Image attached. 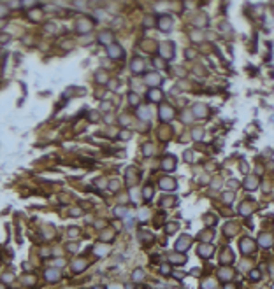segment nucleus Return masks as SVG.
<instances>
[{
  "label": "nucleus",
  "mask_w": 274,
  "mask_h": 289,
  "mask_svg": "<svg viewBox=\"0 0 274 289\" xmlns=\"http://www.w3.org/2000/svg\"><path fill=\"white\" fill-rule=\"evenodd\" d=\"M68 235H71V237H76V235H77V228H71V230H68Z\"/></svg>",
  "instance_id": "nucleus-43"
},
{
  "label": "nucleus",
  "mask_w": 274,
  "mask_h": 289,
  "mask_svg": "<svg viewBox=\"0 0 274 289\" xmlns=\"http://www.w3.org/2000/svg\"><path fill=\"white\" fill-rule=\"evenodd\" d=\"M160 272H162L164 275H169V273H171V268H169V265H162V266H160Z\"/></svg>",
  "instance_id": "nucleus-32"
},
{
  "label": "nucleus",
  "mask_w": 274,
  "mask_h": 289,
  "mask_svg": "<svg viewBox=\"0 0 274 289\" xmlns=\"http://www.w3.org/2000/svg\"><path fill=\"white\" fill-rule=\"evenodd\" d=\"M202 135H204V131H202V130H199V128H197V130H193V139H195V140H200V139H202Z\"/></svg>",
  "instance_id": "nucleus-29"
},
{
  "label": "nucleus",
  "mask_w": 274,
  "mask_h": 289,
  "mask_svg": "<svg viewBox=\"0 0 274 289\" xmlns=\"http://www.w3.org/2000/svg\"><path fill=\"white\" fill-rule=\"evenodd\" d=\"M162 203H164L165 207H169V203H174V200H172V198H165V200H164Z\"/></svg>",
  "instance_id": "nucleus-41"
},
{
  "label": "nucleus",
  "mask_w": 274,
  "mask_h": 289,
  "mask_svg": "<svg viewBox=\"0 0 274 289\" xmlns=\"http://www.w3.org/2000/svg\"><path fill=\"white\" fill-rule=\"evenodd\" d=\"M132 280H134V282H141V280H144V270H142V268H135L134 273H132Z\"/></svg>",
  "instance_id": "nucleus-15"
},
{
  "label": "nucleus",
  "mask_w": 274,
  "mask_h": 289,
  "mask_svg": "<svg viewBox=\"0 0 274 289\" xmlns=\"http://www.w3.org/2000/svg\"><path fill=\"white\" fill-rule=\"evenodd\" d=\"M142 152L146 154V156H151V154H153V146H151V144H146V146L142 147Z\"/></svg>",
  "instance_id": "nucleus-26"
},
{
  "label": "nucleus",
  "mask_w": 274,
  "mask_h": 289,
  "mask_svg": "<svg viewBox=\"0 0 274 289\" xmlns=\"http://www.w3.org/2000/svg\"><path fill=\"white\" fill-rule=\"evenodd\" d=\"M160 54H162L164 58H172L174 56V46L169 44V42L160 44Z\"/></svg>",
  "instance_id": "nucleus-6"
},
{
  "label": "nucleus",
  "mask_w": 274,
  "mask_h": 289,
  "mask_svg": "<svg viewBox=\"0 0 274 289\" xmlns=\"http://www.w3.org/2000/svg\"><path fill=\"white\" fill-rule=\"evenodd\" d=\"M97 77H99L97 81H100V82H107V75H105V74H100V72H99Z\"/></svg>",
  "instance_id": "nucleus-38"
},
{
  "label": "nucleus",
  "mask_w": 274,
  "mask_h": 289,
  "mask_svg": "<svg viewBox=\"0 0 274 289\" xmlns=\"http://www.w3.org/2000/svg\"><path fill=\"white\" fill-rule=\"evenodd\" d=\"M144 82H146L148 86H158V84H162V77L153 72V74H148V75H146Z\"/></svg>",
  "instance_id": "nucleus-7"
},
{
  "label": "nucleus",
  "mask_w": 274,
  "mask_h": 289,
  "mask_svg": "<svg viewBox=\"0 0 274 289\" xmlns=\"http://www.w3.org/2000/svg\"><path fill=\"white\" fill-rule=\"evenodd\" d=\"M90 28H91V25H90V21H86V19L79 21V25H77V30H79V32H88Z\"/></svg>",
  "instance_id": "nucleus-22"
},
{
  "label": "nucleus",
  "mask_w": 274,
  "mask_h": 289,
  "mask_svg": "<svg viewBox=\"0 0 274 289\" xmlns=\"http://www.w3.org/2000/svg\"><path fill=\"white\" fill-rule=\"evenodd\" d=\"M125 289H134V286H130V284H127V286H125Z\"/></svg>",
  "instance_id": "nucleus-48"
},
{
  "label": "nucleus",
  "mask_w": 274,
  "mask_h": 289,
  "mask_svg": "<svg viewBox=\"0 0 274 289\" xmlns=\"http://www.w3.org/2000/svg\"><path fill=\"white\" fill-rule=\"evenodd\" d=\"M239 245H241V252L242 254H249V252H253V249H255V242L251 240V238H242Z\"/></svg>",
  "instance_id": "nucleus-3"
},
{
  "label": "nucleus",
  "mask_w": 274,
  "mask_h": 289,
  "mask_svg": "<svg viewBox=\"0 0 274 289\" xmlns=\"http://www.w3.org/2000/svg\"><path fill=\"white\" fill-rule=\"evenodd\" d=\"M199 256H202V258H209L213 252H214V247L213 245H209V243H204V245H200L199 247Z\"/></svg>",
  "instance_id": "nucleus-9"
},
{
  "label": "nucleus",
  "mask_w": 274,
  "mask_h": 289,
  "mask_svg": "<svg viewBox=\"0 0 274 289\" xmlns=\"http://www.w3.org/2000/svg\"><path fill=\"white\" fill-rule=\"evenodd\" d=\"M162 168L167 170V172L174 170V168H176V158H174V156H167V158H164V161H162Z\"/></svg>",
  "instance_id": "nucleus-11"
},
{
  "label": "nucleus",
  "mask_w": 274,
  "mask_h": 289,
  "mask_svg": "<svg viewBox=\"0 0 274 289\" xmlns=\"http://www.w3.org/2000/svg\"><path fill=\"white\" fill-rule=\"evenodd\" d=\"M118 186H120V184H118V181H112V182L109 184V188H111V189H118Z\"/></svg>",
  "instance_id": "nucleus-42"
},
{
  "label": "nucleus",
  "mask_w": 274,
  "mask_h": 289,
  "mask_svg": "<svg viewBox=\"0 0 274 289\" xmlns=\"http://www.w3.org/2000/svg\"><path fill=\"white\" fill-rule=\"evenodd\" d=\"M130 69H132L134 74H141V72L144 70V61H142L141 58H134V61H132V65H130Z\"/></svg>",
  "instance_id": "nucleus-8"
},
{
  "label": "nucleus",
  "mask_w": 274,
  "mask_h": 289,
  "mask_svg": "<svg viewBox=\"0 0 274 289\" xmlns=\"http://www.w3.org/2000/svg\"><path fill=\"white\" fill-rule=\"evenodd\" d=\"M127 212V209L125 207H118V209H114V214H116V216H123Z\"/></svg>",
  "instance_id": "nucleus-35"
},
{
  "label": "nucleus",
  "mask_w": 274,
  "mask_h": 289,
  "mask_svg": "<svg viewBox=\"0 0 274 289\" xmlns=\"http://www.w3.org/2000/svg\"><path fill=\"white\" fill-rule=\"evenodd\" d=\"M104 238H105V240H111V238H112V231H105Z\"/></svg>",
  "instance_id": "nucleus-45"
},
{
  "label": "nucleus",
  "mask_w": 274,
  "mask_h": 289,
  "mask_svg": "<svg viewBox=\"0 0 274 289\" xmlns=\"http://www.w3.org/2000/svg\"><path fill=\"white\" fill-rule=\"evenodd\" d=\"M232 259H234V254L230 252V251H225L223 252V256H221V263H232Z\"/></svg>",
  "instance_id": "nucleus-23"
},
{
  "label": "nucleus",
  "mask_w": 274,
  "mask_h": 289,
  "mask_svg": "<svg viewBox=\"0 0 274 289\" xmlns=\"http://www.w3.org/2000/svg\"><path fill=\"white\" fill-rule=\"evenodd\" d=\"M107 247H104V245H95V249H93V252L97 254V256H105L107 254Z\"/></svg>",
  "instance_id": "nucleus-24"
},
{
  "label": "nucleus",
  "mask_w": 274,
  "mask_h": 289,
  "mask_svg": "<svg viewBox=\"0 0 274 289\" xmlns=\"http://www.w3.org/2000/svg\"><path fill=\"white\" fill-rule=\"evenodd\" d=\"M190 243H192V238L186 237V235H183V237L176 242V251H177V252H185V251H188Z\"/></svg>",
  "instance_id": "nucleus-2"
},
{
  "label": "nucleus",
  "mask_w": 274,
  "mask_h": 289,
  "mask_svg": "<svg viewBox=\"0 0 274 289\" xmlns=\"http://www.w3.org/2000/svg\"><path fill=\"white\" fill-rule=\"evenodd\" d=\"M218 277H220L223 282L232 280V279H234V270H232V268H221V270L218 272Z\"/></svg>",
  "instance_id": "nucleus-10"
},
{
  "label": "nucleus",
  "mask_w": 274,
  "mask_h": 289,
  "mask_svg": "<svg viewBox=\"0 0 274 289\" xmlns=\"http://www.w3.org/2000/svg\"><path fill=\"white\" fill-rule=\"evenodd\" d=\"M153 237L151 235H141V242H151Z\"/></svg>",
  "instance_id": "nucleus-39"
},
{
  "label": "nucleus",
  "mask_w": 274,
  "mask_h": 289,
  "mask_svg": "<svg viewBox=\"0 0 274 289\" xmlns=\"http://www.w3.org/2000/svg\"><path fill=\"white\" fill-rule=\"evenodd\" d=\"M171 263H172V265H183V263H185V256L172 254V256H171Z\"/></svg>",
  "instance_id": "nucleus-21"
},
{
  "label": "nucleus",
  "mask_w": 274,
  "mask_h": 289,
  "mask_svg": "<svg viewBox=\"0 0 274 289\" xmlns=\"http://www.w3.org/2000/svg\"><path fill=\"white\" fill-rule=\"evenodd\" d=\"M144 27H146V28H149V27H153V18H149V16L146 18V23H144Z\"/></svg>",
  "instance_id": "nucleus-40"
},
{
  "label": "nucleus",
  "mask_w": 274,
  "mask_h": 289,
  "mask_svg": "<svg viewBox=\"0 0 274 289\" xmlns=\"http://www.w3.org/2000/svg\"><path fill=\"white\" fill-rule=\"evenodd\" d=\"M258 243H260L262 247H269L271 243H272V237H271V235H260Z\"/></svg>",
  "instance_id": "nucleus-17"
},
{
  "label": "nucleus",
  "mask_w": 274,
  "mask_h": 289,
  "mask_svg": "<svg viewBox=\"0 0 274 289\" xmlns=\"http://www.w3.org/2000/svg\"><path fill=\"white\" fill-rule=\"evenodd\" d=\"M185 160H188V161H192V152H185Z\"/></svg>",
  "instance_id": "nucleus-47"
},
{
  "label": "nucleus",
  "mask_w": 274,
  "mask_h": 289,
  "mask_svg": "<svg viewBox=\"0 0 274 289\" xmlns=\"http://www.w3.org/2000/svg\"><path fill=\"white\" fill-rule=\"evenodd\" d=\"M107 54L112 60H121L125 56V51H123L121 46H118V44H111V46L107 48Z\"/></svg>",
  "instance_id": "nucleus-1"
},
{
  "label": "nucleus",
  "mask_w": 274,
  "mask_h": 289,
  "mask_svg": "<svg viewBox=\"0 0 274 289\" xmlns=\"http://www.w3.org/2000/svg\"><path fill=\"white\" fill-rule=\"evenodd\" d=\"M225 289H236L234 286H225Z\"/></svg>",
  "instance_id": "nucleus-49"
},
{
  "label": "nucleus",
  "mask_w": 274,
  "mask_h": 289,
  "mask_svg": "<svg viewBox=\"0 0 274 289\" xmlns=\"http://www.w3.org/2000/svg\"><path fill=\"white\" fill-rule=\"evenodd\" d=\"M86 266H88V261L86 259H76L74 263H72V272H76V273H79V272H83L84 268H86Z\"/></svg>",
  "instance_id": "nucleus-12"
},
{
  "label": "nucleus",
  "mask_w": 274,
  "mask_h": 289,
  "mask_svg": "<svg viewBox=\"0 0 274 289\" xmlns=\"http://www.w3.org/2000/svg\"><path fill=\"white\" fill-rule=\"evenodd\" d=\"M249 277H251V279H253V280H258V279H260V272H257V270H253V272H251V273H249Z\"/></svg>",
  "instance_id": "nucleus-36"
},
{
  "label": "nucleus",
  "mask_w": 274,
  "mask_h": 289,
  "mask_svg": "<svg viewBox=\"0 0 274 289\" xmlns=\"http://www.w3.org/2000/svg\"><path fill=\"white\" fill-rule=\"evenodd\" d=\"M68 251H77V245L76 243H71V245H68Z\"/></svg>",
  "instance_id": "nucleus-46"
},
{
  "label": "nucleus",
  "mask_w": 274,
  "mask_h": 289,
  "mask_svg": "<svg viewBox=\"0 0 274 289\" xmlns=\"http://www.w3.org/2000/svg\"><path fill=\"white\" fill-rule=\"evenodd\" d=\"M100 109L104 110V112H109V110H111V102H104V103L100 105Z\"/></svg>",
  "instance_id": "nucleus-33"
},
{
  "label": "nucleus",
  "mask_w": 274,
  "mask_h": 289,
  "mask_svg": "<svg viewBox=\"0 0 274 289\" xmlns=\"http://www.w3.org/2000/svg\"><path fill=\"white\" fill-rule=\"evenodd\" d=\"M142 196H144V200H151V196H153V188H151V186H146L144 191H142Z\"/></svg>",
  "instance_id": "nucleus-25"
},
{
  "label": "nucleus",
  "mask_w": 274,
  "mask_h": 289,
  "mask_svg": "<svg viewBox=\"0 0 274 289\" xmlns=\"http://www.w3.org/2000/svg\"><path fill=\"white\" fill-rule=\"evenodd\" d=\"M257 184H258V181L255 179V177H248L246 182H244V186H246L248 189H255V188H257Z\"/></svg>",
  "instance_id": "nucleus-20"
},
{
  "label": "nucleus",
  "mask_w": 274,
  "mask_h": 289,
  "mask_svg": "<svg viewBox=\"0 0 274 289\" xmlns=\"http://www.w3.org/2000/svg\"><path fill=\"white\" fill-rule=\"evenodd\" d=\"M272 289H274V286H272Z\"/></svg>",
  "instance_id": "nucleus-50"
},
{
  "label": "nucleus",
  "mask_w": 274,
  "mask_h": 289,
  "mask_svg": "<svg viewBox=\"0 0 274 289\" xmlns=\"http://www.w3.org/2000/svg\"><path fill=\"white\" fill-rule=\"evenodd\" d=\"M149 116H151L149 110H144V109L139 110V118H141V119H149Z\"/></svg>",
  "instance_id": "nucleus-27"
},
{
  "label": "nucleus",
  "mask_w": 274,
  "mask_h": 289,
  "mask_svg": "<svg viewBox=\"0 0 274 289\" xmlns=\"http://www.w3.org/2000/svg\"><path fill=\"white\" fill-rule=\"evenodd\" d=\"M223 200H225V202H232V200H234V193H225Z\"/></svg>",
  "instance_id": "nucleus-34"
},
{
  "label": "nucleus",
  "mask_w": 274,
  "mask_h": 289,
  "mask_svg": "<svg viewBox=\"0 0 274 289\" xmlns=\"http://www.w3.org/2000/svg\"><path fill=\"white\" fill-rule=\"evenodd\" d=\"M177 230V223H174V224H167L165 226V231L167 233H172V231H176Z\"/></svg>",
  "instance_id": "nucleus-31"
},
{
  "label": "nucleus",
  "mask_w": 274,
  "mask_h": 289,
  "mask_svg": "<svg viewBox=\"0 0 274 289\" xmlns=\"http://www.w3.org/2000/svg\"><path fill=\"white\" fill-rule=\"evenodd\" d=\"M172 116H174V110H172V109H169L167 105H164L162 109H160V118H162L164 121H167V119H169V118H172Z\"/></svg>",
  "instance_id": "nucleus-13"
},
{
  "label": "nucleus",
  "mask_w": 274,
  "mask_h": 289,
  "mask_svg": "<svg viewBox=\"0 0 274 289\" xmlns=\"http://www.w3.org/2000/svg\"><path fill=\"white\" fill-rule=\"evenodd\" d=\"M111 40H112V33L111 32H102L99 35V42L100 44H109V46H111Z\"/></svg>",
  "instance_id": "nucleus-14"
},
{
  "label": "nucleus",
  "mask_w": 274,
  "mask_h": 289,
  "mask_svg": "<svg viewBox=\"0 0 274 289\" xmlns=\"http://www.w3.org/2000/svg\"><path fill=\"white\" fill-rule=\"evenodd\" d=\"M160 188H162V189H174L176 182L172 179H162V181H160Z\"/></svg>",
  "instance_id": "nucleus-16"
},
{
  "label": "nucleus",
  "mask_w": 274,
  "mask_h": 289,
  "mask_svg": "<svg viewBox=\"0 0 274 289\" xmlns=\"http://www.w3.org/2000/svg\"><path fill=\"white\" fill-rule=\"evenodd\" d=\"M202 289H214V280H206L202 284Z\"/></svg>",
  "instance_id": "nucleus-28"
},
{
  "label": "nucleus",
  "mask_w": 274,
  "mask_h": 289,
  "mask_svg": "<svg viewBox=\"0 0 274 289\" xmlns=\"http://www.w3.org/2000/svg\"><path fill=\"white\" fill-rule=\"evenodd\" d=\"M120 139H121V140H127V139H130V133H128V131H125V130H123V131H121V133H120Z\"/></svg>",
  "instance_id": "nucleus-37"
},
{
  "label": "nucleus",
  "mask_w": 274,
  "mask_h": 289,
  "mask_svg": "<svg viewBox=\"0 0 274 289\" xmlns=\"http://www.w3.org/2000/svg\"><path fill=\"white\" fill-rule=\"evenodd\" d=\"M193 112H195V116H206V114H208V109H206L204 105H195L193 107Z\"/></svg>",
  "instance_id": "nucleus-19"
},
{
  "label": "nucleus",
  "mask_w": 274,
  "mask_h": 289,
  "mask_svg": "<svg viewBox=\"0 0 274 289\" xmlns=\"http://www.w3.org/2000/svg\"><path fill=\"white\" fill-rule=\"evenodd\" d=\"M128 100H130V103H132V105H137V103H139V97H137V95H134V93H130Z\"/></svg>",
  "instance_id": "nucleus-30"
},
{
  "label": "nucleus",
  "mask_w": 274,
  "mask_h": 289,
  "mask_svg": "<svg viewBox=\"0 0 274 289\" xmlns=\"http://www.w3.org/2000/svg\"><path fill=\"white\" fill-rule=\"evenodd\" d=\"M158 28L162 32H169L172 28V19L169 16H160L158 18Z\"/></svg>",
  "instance_id": "nucleus-5"
},
{
  "label": "nucleus",
  "mask_w": 274,
  "mask_h": 289,
  "mask_svg": "<svg viewBox=\"0 0 274 289\" xmlns=\"http://www.w3.org/2000/svg\"><path fill=\"white\" fill-rule=\"evenodd\" d=\"M60 270L58 268H48L44 272V279L48 280V282H56V280H60Z\"/></svg>",
  "instance_id": "nucleus-4"
},
{
  "label": "nucleus",
  "mask_w": 274,
  "mask_h": 289,
  "mask_svg": "<svg viewBox=\"0 0 274 289\" xmlns=\"http://www.w3.org/2000/svg\"><path fill=\"white\" fill-rule=\"evenodd\" d=\"M172 275H174V277H176L177 280H181L183 277H185V273H181V272H176V273H172Z\"/></svg>",
  "instance_id": "nucleus-44"
},
{
  "label": "nucleus",
  "mask_w": 274,
  "mask_h": 289,
  "mask_svg": "<svg viewBox=\"0 0 274 289\" xmlns=\"http://www.w3.org/2000/svg\"><path fill=\"white\" fill-rule=\"evenodd\" d=\"M148 98H149L151 102H158L160 98H162V91H160V90H151V91L148 93Z\"/></svg>",
  "instance_id": "nucleus-18"
}]
</instances>
